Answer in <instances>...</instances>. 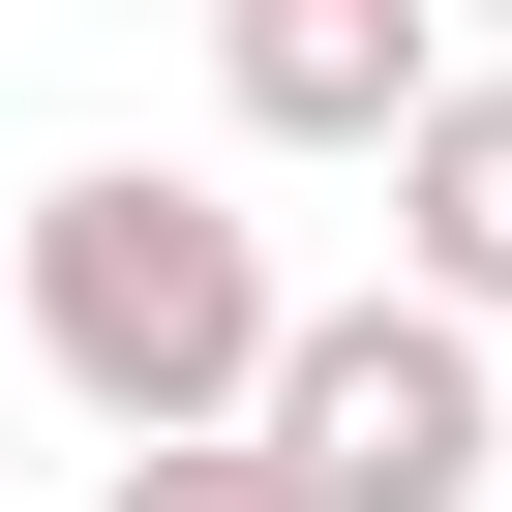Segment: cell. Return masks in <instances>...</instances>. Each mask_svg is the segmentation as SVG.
Masks as SVG:
<instances>
[{"instance_id":"1","label":"cell","mask_w":512,"mask_h":512,"mask_svg":"<svg viewBox=\"0 0 512 512\" xmlns=\"http://www.w3.org/2000/svg\"><path fill=\"white\" fill-rule=\"evenodd\" d=\"M31 362H61L91 452H241L272 362H302V302H272V241H241L211 181L91 151V181H31Z\"/></svg>"},{"instance_id":"2","label":"cell","mask_w":512,"mask_h":512,"mask_svg":"<svg viewBox=\"0 0 512 512\" xmlns=\"http://www.w3.org/2000/svg\"><path fill=\"white\" fill-rule=\"evenodd\" d=\"M272 452L302 512H482V452H512V392H482V332L392 272V302H302V362H272Z\"/></svg>"},{"instance_id":"3","label":"cell","mask_w":512,"mask_h":512,"mask_svg":"<svg viewBox=\"0 0 512 512\" xmlns=\"http://www.w3.org/2000/svg\"><path fill=\"white\" fill-rule=\"evenodd\" d=\"M241 151H422L452 121V0H211Z\"/></svg>"},{"instance_id":"4","label":"cell","mask_w":512,"mask_h":512,"mask_svg":"<svg viewBox=\"0 0 512 512\" xmlns=\"http://www.w3.org/2000/svg\"><path fill=\"white\" fill-rule=\"evenodd\" d=\"M392 241H422L452 332H512V61H452V121L392 151Z\"/></svg>"},{"instance_id":"5","label":"cell","mask_w":512,"mask_h":512,"mask_svg":"<svg viewBox=\"0 0 512 512\" xmlns=\"http://www.w3.org/2000/svg\"><path fill=\"white\" fill-rule=\"evenodd\" d=\"M91 512H302V482H272V452H121Z\"/></svg>"},{"instance_id":"6","label":"cell","mask_w":512,"mask_h":512,"mask_svg":"<svg viewBox=\"0 0 512 512\" xmlns=\"http://www.w3.org/2000/svg\"><path fill=\"white\" fill-rule=\"evenodd\" d=\"M482 31H512V0H482Z\"/></svg>"}]
</instances>
